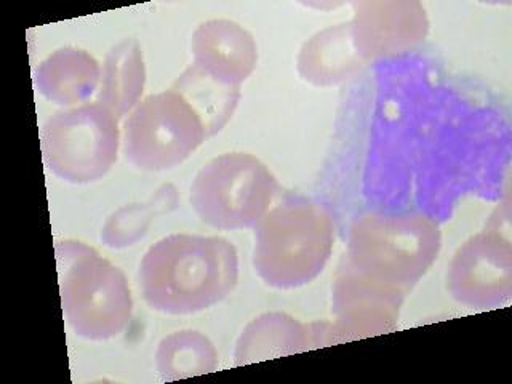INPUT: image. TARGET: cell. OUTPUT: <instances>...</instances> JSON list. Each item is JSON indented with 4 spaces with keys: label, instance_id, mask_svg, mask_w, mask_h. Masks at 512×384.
I'll use <instances>...</instances> for the list:
<instances>
[{
    "label": "cell",
    "instance_id": "cell-1",
    "mask_svg": "<svg viewBox=\"0 0 512 384\" xmlns=\"http://www.w3.org/2000/svg\"><path fill=\"white\" fill-rule=\"evenodd\" d=\"M138 277L149 308L170 316H191L234 292L239 255L223 237L172 234L144 253Z\"/></svg>",
    "mask_w": 512,
    "mask_h": 384
},
{
    "label": "cell",
    "instance_id": "cell-2",
    "mask_svg": "<svg viewBox=\"0 0 512 384\" xmlns=\"http://www.w3.org/2000/svg\"><path fill=\"white\" fill-rule=\"evenodd\" d=\"M255 228L253 269L269 287L293 290L311 284L332 256L335 223L308 200L277 205Z\"/></svg>",
    "mask_w": 512,
    "mask_h": 384
},
{
    "label": "cell",
    "instance_id": "cell-3",
    "mask_svg": "<svg viewBox=\"0 0 512 384\" xmlns=\"http://www.w3.org/2000/svg\"><path fill=\"white\" fill-rule=\"evenodd\" d=\"M442 248L439 224L420 213L357 218L344 263L368 279L410 292L431 269Z\"/></svg>",
    "mask_w": 512,
    "mask_h": 384
},
{
    "label": "cell",
    "instance_id": "cell-4",
    "mask_svg": "<svg viewBox=\"0 0 512 384\" xmlns=\"http://www.w3.org/2000/svg\"><path fill=\"white\" fill-rule=\"evenodd\" d=\"M61 304L69 327L90 341L124 332L133 314L127 277L95 248L76 240L55 245Z\"/></svg>",
    "mask_w": 512,
    "mask_h": 384
},
{
    "label": "cell",
    "instance_id": "cell-5",
    "mask_svg": "<svg viewBox=\"0 0 512 384\" xmlns=\"http://www.w3.org/2000/svg\"><path fill=\"white\" fill-rule=\"evenodd\" d=\"M277 189L276 176L260 159L247 152H226L200 168L189 202L210 228L239 231L260 223Z\"/></svg>",
    "mask_w": 512,
    "mask_h": 384
},
{
    "label": "cell",
    "instance_id": "cell-6",
    "mask_svg": "<svg viewBox=\"0 0 512 384\" xmlns=\"http://www.w3.org/2000/svg\"><path fill=\"white\" fill-rule=\"evenodd\" d=\"M120 141L119 119L100 103L55 112L40 136L44 164L72 184L95 183L108 175Z\"/></svg>",
    "mask_w": 512,
    "mask_h": 384
},
{
    "label": "cell",
    "instance_id": "cell-7",
    "mask_svg": "<svg viewBox=\"0 0 512 384\" xmlns=\"http://www.w3.org/2000/svg\"><path fill=\"white\" fill-rule=\"evenodd\" d=\"M204 122L175 90L149 95L128 114L122 128L127 162L143 172L180 167L207 140Z\"/></svg>",
    "mask_w": 512,
    "mask_h": 384
},
{
    "label": "cell",
    "instance_id": "cell-8",
    "mask_svg": "<svg viewBox=\"0 0 512 384\" xmlns=\"http://www.w3.org/2000/svg\"><path fill=\"white\" fill-rule=\"evenodd\" d=\"M453 300L477 309H495L512 296V245L498 231H482L466 240L448 266Z\"/></svg>",
    "mask_w": 512,
    "mask_h": 384
},
{
    "label": "cell",
    "instance_id": "cell-9",
    "mask_svg": "<svg viewBox=\"0 0 512 384\" xmlns=\"http://www.w3.org/2000/svg\"><path fill=\"white\" fill-rule=\"evenodd\" d=\"M405 295L399 288L368 279L344 263L333 285L335 324L330 325V344L394 332Z\"/></svg>",
    "mask_w": 512,
    "mask_h": 384
},
{
    "label": "cell",
    "instance_id": "cell-10",
    "mask_svg": "<svg viewBox=\"0 0 512 384\" xmlns=\"http://www.w3.org/2000/svg\"><path fill=\"white\" fill-rule=\"evenodd\" d=\"M351 34L360 60L388 58L423 44L429 32V20L420 2L386 0L354 5Z\"/></svg>",
    "mask_w": 512,
    "mask_h": 384
},
{
    "label": "cell",
    "instance_id": "cell-11",
    "mask_svg": "<svg viewBox=\"0 0 512 384\" xmlns=\"http://www.w3.org/2000/svg\"><path fill=\"white\" fill-rule=\"evenodd\" d=\"M192 58L197 68L223 84L240 87L252 76L258 48L252 34L231 20H208L192 34Z\"/></svg>",
    "mask_w": 512,
    "mask_h": 384
},
{
    "label": "cell",
    "instance_id": "cell-12",
    "mask_svg": "<svg viewBox=\"0 0 512 384\" xmlns=\"http://www.w3.org/2000/svg\"><path fill=\"white\" fill-rule=\"evenodd\" d=\"M325 346H330V324L306 325L284 312H266L240 333L234 359L242 367Z\"/></svg>",
    "mask_w": 512,
    "mask_h": 384
},
{
    "label": "cell",
    "instance_id": "cell-13",
    "mask_svg": "<svg viewBox=\"0 0 512 384\" xmlns=\"http://www.w3.org/2000/svg\"><path fill=\"white\" fill-rule=\"evenodd\" d=\"M98 61L82 48L64 47L47 56L36 72V87L50 103L74 106L100 88Z\"/></svg>",
    "mask_w": 512,
    "mask_h": 384
},
{
    "label": "cell",
    "instance_id": "cell-14",
    "mask_svg": "<svg viewBox=\"0 0 512 384\" xmlns=\"http://www.w3.org/2000/svg\"><path fill=\"white\" fill-rule=\"evenodd\" d=\"M364 64L352 40L349 23L330 26L314 34L304 42L296 60L301 79L316 87L341 84Z\"/></svg>",
    "mask_w": 512,
    "mask_h": 384
},
{
    "label": "cell",
    "instance_id": "cell-15",
    "mask_svg": "<svg viewBox=\"0 0 512 384\" xmlns=\"http://www.w3.org/2000/svg\"><path fill=\"white\" fill-rule=\"evenodd\" d=\"M144 85L146 64L138 40H120L104 60L96 103L103 104L117 119H122L140 103Z\"/></svg>",
    "mask_w": 512,
    "mask_h": 384
},
{
    "label": "cell",
    "instance_id": "cell-16",
    "mask_svg": "<svg viewBox=\"0 0 512 384\" xmlns=\"http://www.w3.org/2000/svg\"><path fill=\"white\" fill-rule=\"evenodd\" d=\"M172 90L191 104L204 122L208 138L220 133L234 116L240 100V87L223 84L191 64L175 80Z\"/></svg>",
    "mask_w": 512,
    "mask_h": 384
},
{
    "label": "cell",
    "instance_id": "cell-17",
    "mask_svg": "<svg viewBox=\"0 0 512 384\" xmlns=\"http://www.w3.org/2000/svg\"><path fill=\"white\" fill-rule=\"evenodd\" d=\"M180 204L175 184L164 183L144 202L125 205L109 216L101 229V242L109 248L133 247L148 234L151 224Z\"/></svg>",
    "mask_w": 512,
    "mask_h": 384
},
{
    "label": "cell",
    "instance_id": "cell-18",
    "mask_svg": "<svg viewBox=\"0 0 512 384\" xmlns=\"http://www.w3.org/2000/svg\"><path fill=\"white\" fill-rule=\"evenodd\" d=\"M157 372L164 381L207 375L218 368L215 344L196 330L165 336L156 352Z\"/></svg>",
    "mask_w": 512,
    "mask_h": 384
}]
</instances>
